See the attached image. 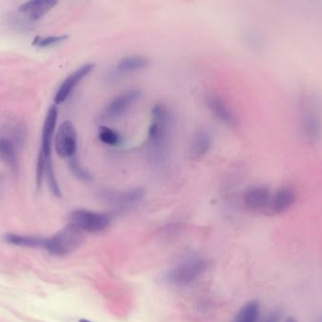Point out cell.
Instances as JSON below:
<instances>
[{
  "label": "cell",
  "mask_w": 322,
  "mask_h": 322,
  "mask_svg": "<svg viewBox=\"0 0 322 322\" xmlns=\"http://www.w3.org/2000/svg\"><path fill=\"white\" fill-rule=\"evenodd\" d=\"M170 126L171 119L169 110L163 105L155 106L148 131V150L156 163H161L167 158Z\"/></svg>",
  "instance_id": "cell-1"
},
{
  "label": "cell",
  "mask_w": 322,
  "mask_h": 322,
  "mask_svg": "<svg viewBox=\"0 0 322 322\" xmlns=\"http://www.w3.org/2000/svg\"><path fill=\"white\" fill-rule=\"evenodd\" d=\"M82 241V231L70 223L53 237H46L43 249L52 255L65 256L76 250Z\"/></svg>",
  "instance_id": "cell-2"
},
{
  "label": "cell",
  "mask_w": 322,
  "mask_h": 322,
  "mask_svg": "<svg viewBox=\"0 0 322 322\" xmlns=\"http://www.w3.org/2000/svg\"><path fill=\"white\" fill-rule=\"evenodd\" d=\"M206 268L207 263L203 258H187L170 269L166 275V280L172 286H188L198 279Z\"/></svg>",
  "instance_id": "cell-3"
},
{
  "label": "cell",
  "mask_w": 322,
  "mask_h": 322,
  "mask_svg": "<svg viewBox=\"0 0 322 322\" xmlns=\"http://www.w3.org/2000/svg\"><path fill=\"white\" fill-rule=\"evenodd\" d=\"M70 223L87 233H100L110 226L111 217L101 212L76 209L70 215Z\"/></svg>",
  "instance_id": "cell-4"
},
{
  "label": "cell",
  "mask_w": 322,
  "mask_h": 322,
  "mask_svg": "<svg viewBox=\"0 0 322 322\" xmlns=\"http://www.w3.org/2000/svg\"><path fill=\"white\" fill-rule=\"evenodd\" d=\"M56 152L62 159H71L76 156L77 149V133L74 125L65 121L58 129L55 137Z\"/></svg>",
  "instance_id": "cell-5"
},
{
  "label": "cell",
  "mask_w": 322,
  "mask_h": 322,
  "mask_svg": "<svg viewBox=\"0 0 322 322\" xmlns=\"http://www.w3.org/2000/svg\"><path fill=\"white\" fill-rule=\"evenodd\" d=\"M142 95L143 93L138 89H132L120 94L105 108L102 118L104 120L120 118L141 99Z\"/></svg>",
  "instance_id": "cell-6"
},
{
  "label": "cell",
  "mask_w": 322,
  "mask_h": 322,
  "mask_svg": "<svg viewBox=\"0 0 322 322\" xmlns=\"http://www.w3.org/2000/svg\"><path fill=\"white\" fill-rule=\"evenodd\" d=\"M95 67L93 63H86L84 65L76 69L70 76L65 78V80L59 86V90L57 91L55 95V103L56 104H62L66 101L68 97L73 93L78 84L84 79L85 77L89 76Z\"/></svg>",
  "instance_id": "cell-7"
},
{
  "label": "cell",
  "mask_w": 322,
  "mask_h": 322,
  "mask_svg": "<svg viewBox=\"0 0 322 322\" xmlns=\"http://www.w3.org/2000/svg\"><path fill=\"white\" fill-rule=\"evenodd\" d=\"M149 65V59L142 55H130L121 59L109 75V80L116 81L122 76L143 70Z\"/></svg>",
  "instance_id": "cell-8"
},
{
  "label": "cell",
  "mask_w": 322,
  "mask_h": 322,
  "mask_svg": "<svg viewBox=\"0 0 322 322\" xmlns=\"http://www.w3.org/2000/svg\"><path fill=\"white\" fill-rule=\"evenodd\" d=\"M102 197L114 207H117L119 209H125L140 203L144 199V190L140 187L122 192L108 190L103 193Z\"/></svg>",
  "instance_id": "cell-9"
},
{
  "label": "cell",
  "mask_w": 322,
  "mask_h": 322,
  "mask_svg": "<svg viewBox=\"0 0 322 322\" xmlns=\"http://www.w3.org/2000/svg\"><path fill=\"white\" fill-rule=\"evenodd\" d=\"M271 192L265 186H253L244 194L246 207L254 212H267L271 203Z\"/></svg>",
  "instance_id": "cell-10"
},
{
  "label": "cell",
  "mask_w": 322,
  "mask_h": 322,
  "mask_svg": "<svg viewBox=\"0 0 322 322\" xmlns=\"http://www.w3.org/2000/svg\"><path fill=\"white\" fill-rule=\"evenodd\" d=\"M58 121V109L57 106H52L47 111L46 117L43 123L42 132V148L41 152L45 158H51L52 143L55 129Z\"/></svg>",
  "instance_id": "cell-11"
},
{
  "label": "cell",
  "mask_w": 322,
  "mask_h": 322,
  "mask_svg": "<svg viewBox=\"0 0 322 322\" xmlns=\"http://www.w3.org/2000/svg\"><path fill=\"white\" fill-rule=\"evenodd\" d=\"M296 200V193L291 187H281L271 195V203L267 212L271 214L284 213L295 203Z\"/></svg>",
  "instance_id": "cell-12"
},
{
  "label": "cell",
  "mask_w": 322,
  "mask_h": 322,
  "mask_svg": "<svg viewBox=\"0 0 322 322\" xmlns=\"http://www.w3.org/2000/svg\"><path fill=\"white\" fill-rule=\"evenodd\" d=\"M206 103L212 114L220 122L227 126H235L237 124V118L233 110L220 97L217 95H209L206 98Z\"/></svg>",
  "instance_id": "cell-13"
},
{
  "label": "cell",
  "mask_w": 322,
  "mask_h": 322,
  "mask_svg": "<svg viewBox=\"0 0 322 322\" xmlns=\"http://www.w3.org/2000/svg\"><path fill=\"white\" fill-rule=\"evenodd\" d=\"M58 4V0H28L19 7V10L33 21L42 19Z\"/></svg>",
  "instance_id": "cell-14"
},
{
  "label": "cell",
  "mask_w": 322,
  "mask_h": 322,
  "mask_svg": "<svg viewBox=\"0 0 322 322\" xmlns=\"http://www.w3.org/2000/svg\"><path fill=\"white\" fill-rule=\"evenodd\" d=\"M18 146L7 136H0V159L13 173L18 171Z\"/></svg>",
  "instance_id": "cell-15"
},
{
  "label": "cell",
  "mask_w": 322,
  "mask_h": 322,
  "mask_svg": "<svg viewBox=\"0 0 322 322\" xmlns=\"http://www.w3.org/2000/svg\"><path fill=\"white\" fill-rule=\"evenodd\" d=\"M211 147V138L204 130H198L192 136L190 144V155L193 159L203 157Z\"/></svg>",
  "instance_id": "cell-16"
},
{
  "label": "cell",
  "mask_w": 322,
  "mask_h": 322,
  "mask_svg": "<svg viewBox=\"0 0 322 322\" xmlns=\"http://www.w3.org/2000/svg\"><path fill=\"white\" fill-rule=\"evenodd\" d=\"M5 240L12 245L27 248H44L46 237L24 236L18 234H7L4 236Z\"/></svg>",
  "instance_id": "cell-17"
},
{
  "label": "cell",
  "mask_w": 322,
  "mask_h": 322,
  "mask_svg": "<svg viewBox=\"0 0 322 322\" xmlns=\"http://www.w3.org/2000/svg\"><path fill=\"white\" fill-rule=\"evenodd\" d=\"M260 315V305L257 301L247 303L237 313L234 322H257Z\"/></svg>",
  "instance_id": "cell-18"
},
{
  "label": "cell",
  "mask_w": 322,
  "mask_h": 322,
  "mask_svg": "<svg viewBox=\"0 0 322 322\" xmlns=\"http://www.w3.org/2000/svg\"><path fill=\"white\" fill-rule=\"evenodd\" d=\"M98 137L102 143L110 146H118L123 141L122 136L116 130L106 126L99 127Z\"/></svg>",
  "instance_id": "cell-19"
},
{
  "label": "cell",
  "mask_w": 322,
  "mask_h": 322,
  "mask_svg": "<svg viewBox=\"0 0 322 322\" xmlns=\"http://www.w3.org/2000/svg\"><path fill=\"white\" fill-rule=\"evenodd\" d=\"M48 186L50 188L51 192L54 194L55 197L60 198L61 197V191L59 188L58 180L55 174V170L53 167V162L51 158H45V173H44Z\"/></svg>",
  "instance_id": "cell-20"
},
{
  "label": "cell",
  "mask_w": 322,
  "mask_h": 322,
  "mask_svg": "<svg viewBox=\"0 0 322 322\" xmlns=\"http://www.w3.org/2000/svg\"><path fill=\"white\" fill-rule=\"evenodd\" d=\"M69 166H70V169L72 170V172L74 173V175L76 178H78L79 180L86 182V183L92 181L93 178H92L91 173L81 165V163L76 158V155L72 157L71 159H69Z\"/></svg>",
  "instance_id": "cell-21"
},
{
  "label": "cell",
  "mask_w": 322,
  "mask_h": 322,
  "mask_svg": "<svg viewBox=\"0 0 322 322\" xmlns=\"http://www.w3.org/2000/svg\"><path fill=\"white\" fill-rule=\"evenodd\" d=\"M68 39L67 35H58V36H47L42 38L41 36H37L34 39L32 45L37 46V47H48L55 44H58L60 42H63Z\"/></svg>",
  "instance_id": "cell-22"
},
{
  "label": "cell",
  "mask_w": 322,
  "mask_h": 322,
  "mask_svg": "<svg viewBox=\"0 0 322 322\" xmlns=\"http://www.w3.org/2000/svg\"><path fill=\"white\" fill-rule=\"evenodd\" d=\"M44 173H45V157L40 151L38 161H37V169H36V182H37V186L39 187L42 185Z\"/></svg>",
  "instance_id": "cell-23"
},
{
  "label": "cell",
  "mask_w": 322,
  "mask_h": 322,
  "mask_svg": "<svg viewBox=\"0 0 322 322\" xmlns=\"http://www.w3.org/2000/svg\"><path fill=\"white\" fill-rule=\"evenodd\" d=\"M282 319V314L279 311H274L269 314L261 322H280Z\"/></svg>",
  "instance_id": "cell-24"
},
{
  "label": "cell",
  "mask_w": 322,
  "mask_h": 322,
  "mask_svg": "<svg viewBox=\"0 0 322 322\" xmlns=\"http://www.w3.org/2000/svg\"><path fill=\"white\" fill-rule=\"evenodd\" d=\"M299 322L297 321L296 318H294V317H288V319L286 320V322Z\"/></svg>",
  "instance_id": "cell-25"
},
{
  "label": "cell",
  "mask_w": 322,
  "mask_h": 322,
  "mask_svg": "<svg viewBox=\"0 0 322 322\" xmlns=\"http://www.w3.org/2000/svg\"><path fill=\"white\" fill-rule=\"evenodd\" d=\"M79 322H90V321H88V320H80V321H79Z\"/></svg>",
  "instance_id": "cell-26"
},
{
  "label": "cell",
  "mask_w": 322,
  "mask_h": 322,
  "mask_svg": "<svg viewBox=\"0 0 322 322\" xmlns=\"http://www.w3.org/2000/svg\"><path fill=\"white\" fill-rule=\"evenodd\" d=\"M318 322H322V317H321V318L319 319V321H318Z\"/></svg>",
  "instance_id": "cell-27"
}]
</instances>
